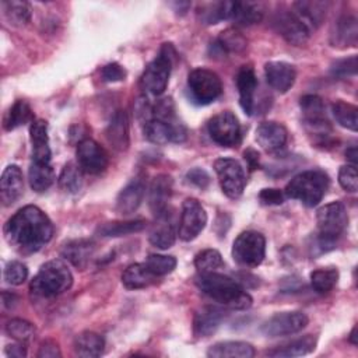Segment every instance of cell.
Segmentation results:
<instances>
[{"mask_svg": "<svg viewBox=\"0 0 358 358\" xmlns=\"http://www.w3.org/2000/svg\"><path fill=\"white\" fill-rule=\"evenodd\" d=\"M6 241L22 255H31L41 250L53 236V224L49 217L36 206L20 208L4 228Z\"/></svg>", "mask_w": 358, "mask_h": 358, "instance_id": "6da1fadb", "label": "cell"}, {"mask_svg": "<svg viewBox=\"0 0 358 358\" xmlns=\"http://www.w3.org/2000/svg\"><path fill=\"white\" fill-rule=\"evenodd\" d=\"M194 282L204 295L225 308L243 310L252 306V296L238 281L228 275L217 271L199 273Z\"/></svg>", "mask_w": 358, "mask_h": 358, "instance_id": "7a4b0ae2", "label": "cell"}, {"mask_svg": "<svg viewBox=\"0 0 358 358\" xmlns=\"http://www.w3.org/2000/svg\"><path fill=\"white\" fill-rule=\"evenodd\" d=\"M316 221L317 235L315 238V248L319 249V253H324L334 248L337 239L347 229L348 214L343 203L331 201L317 210Z\"/></svg>", "mask_w": 358, "mask_h": 358, "instance_id": "3957f363", "label": "cell"}, {"mask_svg": "<svg viewBox=\"0 0 358 358\" xmlns=\"http://www.w3.org/2000/svg\"><path fill=\"white\" fill-rule=\"evenodd\" d=\"M71 285L73 274L69 266L60 259H53L41 266L31 280L29 291L38 298H53L69 291Z\"/></svg>", "mask_w": 358, "mask_h": 358, "instance_id": "277c9868", "label": "cell"}, {"mask_svg": "<svg viewBox=\"0 0 358 358\" xmlns=\"http://www.w3.org/2000/svg\"><path fill=\"white\" fill-rule=\"evenodd\" d=\"M329 189V176L323 171H305L294 176L284 189V196L299 200L306 207L322 201Z\"/></svg>", "mask_w": 358, "mask_h": 358, "instance_id": "5b68a950", "label": "cell"}, {"mask_svg": "<svg viewBox=\"0 0 358 358\" xmlns=\"http://www.w3.org/2000/svg\"><path fill=\"white\" fill-rule=\"evenodd\" d=\"M175 56L176 52L171 43H164L161 46L158 55L152 62L148 63L141 76L140 83L145 92L154 96H159L165 92L171 77Z\"/></svg>", "mask_w": 358, "mask_h": 358, "instance_id": "8992f818", "label": "cell"}, {"mask_svg": "<svg viewBox=\"0 0 358 358\" xmlns=\"http://www.w3.org/2000/svg\"><path fill=\"white\" fill-rule=\"evenodd\" d=\"M299 108L306 131L313 136L317 144H327L331 134V127L326 117L323 99L315 94L303 95L299 99Z\"/></svg>", "mask_w": 358, "mask_h": 358, "instance_id": "52a82bcc", "label": "cell"}, {"mask_svg": "<svg viewBox=\"0 0 358 358\" xmlns=\"http://www.w3.org/2000/svg\"><path fill=\"white\" fill-rule=\"evenodd\" d=\"M266 256V239L257 231H245L232 245V257L242 267H257Z\"/></svg>", "mask_w": 358, "mask_h": 358, "instance_id": "ba28073f", "label": "cell"}, {"mask_svg": "<svg viewBox=\"0 0 358 358\" xmlns=\"http://www.w3.org/2000/svg\"><path fill=\"white\" fill-rule=\"evenodd\" d=\"M187 88L192 99L199 105L214 102L222 94L221 78L208 69H194L187 76Z\"/></svg>", "mask_w": 358, "mask_h": 358, "instance_id": "9c48e42d", "label": "cell"}, {"mask_svg": "<svg viewBox=\"0 0 358 358\" xmlns=\"http://www.w3.org/2000/svg\"><path fill=\"white\" fill-rule=\"evenodd\" d=\"M207 131L210 138L221 147H235L242 137L241 123L229 110L214 115L207 123Z\"/></svg>", "mask_w": 358, "mask_h": 358, "instance_id": "30bf717a", "label": "cell"}, {"mask_svg": "<svg viewBox=\"0 0 358 358\" xmlns=\"http://www.w3.org/2000/svg\"><path fill=\"white\" fill-rule=\"evenodd\" d=\"M214 169L224 194L229 199L241 197L246 186L243 166L234 158H218L214 162Z\"/></svg>", "mask_w": 358, "mask_h": 358, "instance_id": "8fae6325", "label": "cell"}, {"mask_svg": "<svg viewBox=\"0 0 358 358\" xmlns=\"http://www.w3.org/2000/svg\"><path fill=\"white\" fill-rule=\"evenodd\" d=\"M273 27L288 43L301 46L308 42L312 29L306 22L291 10H280L273 17Z\"/></svg>", "mask_w": 358, "mask_h": 358, "instance_id": "7c38bea8", "label": "cell"}, {"mask_svg": "<svg viewBox=\"0 0 358 358\" xmlns=\"http://www.w3.org/2000/svg\"><path fill=\"white\" fill-rule=\"evenodd\" d=\"M207 213L197 199L187 197L182 204V213L178 227V236L183 242L193 241L206 227Z\"/></svg>", "mask_w": 358, "mask_h": 358, "instance_id": "4fadbf2b", "label": "cell"}, {"mask_svg": "<svg viewBox=\"0 0 358 358\" xmlns=\"http://www.w3.org/2000/svg\"><path fill=\"white\" fill-rule=\"evenodd\" d=\"M309 319L303 312L291 310V312H281L271 316L266 320L260 330L266 337H281L289 336L301 331L306 327Z\"/></svg>", "mask_w": 358, "mask_h": 358, "instance_id": "5bb4252c", "label": "cell"}, {"mask_svg": "<svg viewBox=\"0 0 358 358\" xmlns=\"http://www.w3.org/2000/svg\"><path fill=\"white\" fill-rule=\"evenodd\" d=\"M77 164L83 172L90 175L102 173L109 165V157L105 148L92 138H84L77 145Z\"/></svg>", "mask_w": 358, "mask_h": 358, "instance_id": "9a60e30c", "label": "cell"}, {"mask_svg": "<svg viewBox=\"0 0 358 358\" xmlns=\"http://www.w3.org/2000/svg\"><path fill=\"white\" fill-rule=\"evenodd\" d=\"M173 180L169 175L161 173L157 175L150 185V208L152 214L158 218L168 214L169 200L172 196Z\"/></svg>", "mask_w": 358, "mask_h": 358, "instance_id": "2e32d148", "label": "cell"}, {"mask_svg": "<svg viewBox=\"0 0 358 358\" xmlns=\"http://www.w3.org/2000/svg\"><path fill=\"white\" fill-rule=\"evenodd\" d=\"M145 180L143 176L133 178L117 194L116 197V211L122 215H129L134 213L145 194Z\"/></svg>", "mask_w": 358, "mask_h": 358, "instance_id": "e0dca14e", "label": "cell"}, {"mask_svg": "<svg viewBox=\"0 0 358 358\" xmlns=\"http://www.w3.org/2000/svg\"><path fill=\"white\" fill-rule=\"evenodd\" d=\"M24 192V178L18 165H8L0 179V200L4 207L14 204Z\"/></svg>", "mask_w": 358, "mask_h": 358, "instance_id": "ac0fdd59", "label": "cell"}, {"mask_svg": "<svg viewBox=\"0 0 358 358\" xmlns=\"http://www.w3.org/2000/svg\"><path fill=\"white\" fill-rule=\"evenodd\" d=\"M264 76L268 85L280 94L287 92L295 83V67L287 62H268L264 64Z\"/></svg>", "mask_w": 358, "mask_h": 358, "instance_id": "d6986e66", "label": "cell"}, {"mask_svg": "<svg viewBox=\"0 0 358 358\" xmlns=\"http://www.w3.org/2000/svg\"><path fill=\"white\" fill-rule=\"evenodd\" d=\"M288 131L277 122H263L256 129V141L266 151L274 152L287 144Z\"/></svg>", "mask_w": 358, "mask_h": 358, "instance_id": "ffe728a7", "label": "cell"}, {"mask_svg": "<svg viewBox=\"0 0 358 358\" xmlns=\"http://www.w3.org/2000/svg\"><path fill=\"white\" fill-rule=\"evenodd\" d=\"M236 87L239 92V103L246 115L255 110V94L257 88V78L252 66H242L236 74Z\"/></svg>", "mask_w": 358, "mask_h": 358, "instance_id": "44dd1931", "label": "cell"}, {"mask_svg": "<svg viewBox=\"0 0 358 358\" xmlns=\"http://www.w3.org/2000/svg\"><path fill=\"white\" fill-rule=\"evenodd\" d=\"M358 41V22L352 15L340 17L331 27L330 43L337 48L355 46Z\"/></svg>", "mask_w": 358, "mask_h": 358, "instance_id": "7402d4cb", "label": "cell"}, {"mask_svg": "<svg viewBox=\"0 0 358 358\" xmlns=\"http://www.w3.org/2000/svg\"><path fill=\"white\" fill-rule=\"evenodd\" d=\"M29 137L32 143V161L50 162V147L48 137V122L35 119L29 126Z\"/></svg>", "mask_w": 358, "mask_h": 358, "instance_id": "603a6c76", "label": "cell"}, {"mask_svg": "<svg viewBox=\"0 0 358 358\" xmlns=\"http://www.w3.org/2000/svg\"><path fill=\"white\" fill-rule=\"evenodd\" d=\"M106 138L116 151L129 148V119L124 110H116L106 127Z\"/></svg>", "mask_w": 358, "mask_h": 358, "instance_id": "cb8c5ba5", "label": "cell"}, {"mask_svg": "<svg viewBox=\"0 0 358 358\" xmlns=\"http://www.w3.org/2000/svg\"><path fill=\"white\" fill-rule=\"evenodd\" d=\"M225 319V312L217 306H203L193 320L194 334L199 337H208L213 334Z\"/></svg>", "mask_w": 358, "mask_h": 358, "instance_id": "d4e9b609", "label": "cell"}, {"mask_svg": "<svg viewBox=\"0 0 358 358\" xmlns=\"http://www.w3.org/2000/svg\"><path fill=\"white\" fill-rule=\"evenodd\" d=\"M264 4L260 1H232L231 21L239 27H250L262 21Z\"/></svg>", "mask_w": 358, "mask_h": 358, "instance_id": "484cf974", "label": "cell"}, {"mask_svg": "<svg viewBox=\"0 0 358 358\" xmlns=\"http://www.w3.org/2000/svg\"><path fill=\"white\" fill-rule=\"evenodd\" d=\"M95 250V245L90 239H74L67 242L62 249V256L74 267L83 270L88 266Z\"/></svg>", "mask_w": 358, "mask_h": 358, "instance_id": "4316f807", "label": "cell"}, {"mask_svg": "<svg viewBox=\"0 0 358 358\" xmlns=\"http://www.w3.org/2000/svg\"><path fill=\"white\" fill-rule=\"evenodd\" d=\"M248 42L245 36L234 28H228L220 34V36L211 43L213 55L224 56L231 53H241L246 49Z\"/></svg>", "mask_w": 358, "mask_h": 358, "instance_id": "83f0119b", "label": "cell"}, {"mask_svg": "<svg viewBox=\"0 0 358 358\" xmlns=\"http://www.w3.org/2000/svg\"><path fill=\"white\" fill-rule=\"evenodd\" d=\"M329 1H295L292 4L294 11L306 22L310 29L317 28L323 20L326 18V13L329 10Z\"/></svg>", "mask_w": 358, "mask_h": 358, "instance_id": "f1b7e54d", "label": "cell"}, {"mask_svg": "<svg viewBox=\"0 0 358 358\" xmlns=\"http://www.w3.org/2000/svg\"><path fill=\"white\" fill-rule=\"evenodd\" d=\"M316 337L306 334L301 338L292 340L289 343H285L282 345L275 347L274 350L267 351L268 357L274 358H289V357H302L306 354H310L316 348Z\"/></svg>", "mask_w": 358, "mask_h": 358, "instance_id": "f546056e", "label": "cell"}, {"mask_svg": "<svg viewBox=\"0 0 358 358\" xmlns=\"http://www.w3.org/2000/svg\"><path fill=\"white\" fill-rule=\"evenodd\" d=\"M207 355L211 358H252L255 348L246 341H221L211 345Z\"/></svg>", "mask_w": 358, "mask_h": 358, "instance_id": "4dcf8cb0", "label": "cell"}, {"mask_svg": "<svg viewBox=\"0 0 358 358\" xmlns=\"http://www.w3.org/2000/svg\"><path fill=\"white\" fill-rule=\"evenodd\" d=\"M105 350V340L95 331H83L74 340V351L83 358H95L102 355Z\"/></svg>", "mask_w": 358, "mask_h": 358, "instance_id": "1f68e13d", "label": "cell"}, {"mask_svg": "<svg viewBox=\"0 0 358 358\" xmlns=\"http://www.w3.org/2000/svg\"><path fill=\"white\" fill-rule=\"evenodd\" d=\"M28 180L34 192L36 193L46 192L55 182V171L50 162L31 161V165L28 169Z\"/></svg>", "mask_w": 358, "mask_h": 358, "instance_id": "d6a6232c", "label": "cell"}, {"mask_svg": "<svg viewBox=\"0 0 358 358\" xmlns=\"http://www.w3.org/2000/svg\"><path fill=\"white\" fill-rule=\"evenodd\" d=\"M155 275L141 263H133L122 273V284L127 289H141L155 281Z\"/></svg>", "mask_w": 358, "mask_h": 358, "instance_id": "836d02e7", "label": "cell"}, {"mask_svg": "<svg viewBox=\"0 0 358 358\" xmlns=\"http://www.w3.org/2000/svg\"><path fill=\"white\" fill-rule=\"evenodd\" d=\"M176 235H178V231H175V227L166 214V215L158 217V224L152 227L148 239H150V243L154 245L155 248L169 249L171 246H173L176 241Z\"/></svg>", "mask_w": 358, "mask_h": 358, "instance_id": "e575fe53", "label": "cell"}, {"mask_svg": "<svg viewBox=\"0 0 358 358\" xmlns=\"http://www.w3.org/2000/svg\"><path fill=\"white\" fill-rule=\"evenodd\" d=\"M147 222L144 220H130V221H110L101 224L96 228V235L103 238H117L130 234L140 232L145 228Z\"/></svg>", "mask_w": 358, "mask_h": 358, "instance_id": "d590c367", "label": "cell"}, {"mask_svg": "<svg viewBox=\"0 0 358 358\" xmlns=\"http://www.w3.org/2000/svg\"><path fill=\"white\" fill-rule=\"evenodd\" d=\"M232 11V1H211L203 3L197 10L199 20L206 25H214L220 21L229 20Z\"/></svg>", "mask_w": 358, "mask_h": 358, "instance_id": "8d00e7d4", "label": "cell"}, {"mask_svg": "<svg viewBox=\"0 0 358 358\" xmlns=\"http://www.w3.org/2000/svg\"><path fill=\"white\" fill-rule=\"evenodd\" d=\"M28 122H34V113L29 103L24 99H17L10 109L6 112L3 119V126L7 131L14 130Z\"/></svg>", "mask_w": 358, "mask_h": 358, "instance_id": "74e56055", "label": "cell"}, {"mask_svg": "<svg viewBox=\"0 0 358 358\" xmlns=\"http://www.w3.org/2000/svg\"><path fill=\"white\" fill-rule=\"evenodd\" d=\"M331 113L337 123L348 130H358V108L345 101H334L331 103Z\"/></svg>", "mask_w": 358, "mask_h": 358, "instance_id": "f35d334b", "label": "cell"}, {"mask_svg": "<svg viewBox=\"0 0 358 358\" xmlns=\"http://www.w3.org/2000/svg\"><path fill=\"white\" fill-rule=\"evenodd\" d=\"M4 15L14 25H25L29 22L32 10L29 3L21 0H8L1 3Z\"/></svg>", "mask_w": 358, "mask_h": 358, "instance_id": "ab89813d", "label": "cell"}, {"mask_svg": "<svg viewBox=\"0 0 358 358\" xmlns=\"http://www.w3.org/2000/svg\"><path fill=\"white\" fill-rule=\"evenodd\" d=\"M59 186L66 193H78L83 186V169L78 166V164L67 162L59 176Z\"/></svg>", "mask_w": 358, "mask_h": 358, "instance_id": "60d3db41", "label": "cell"}, {"mask_svg": "<svg viewBox=\"0 0 358 358\" xmlns=\"http://www.w3.org/2000/svg\"><path fill=\"white\" fill-rule=\"evenodd\" d=\"M338 281V270L336 267H323L310 273L312 288L319 294H326L334 288Z\"/></svg>", "mask_w": 358, "mask_h": 358, "instance_id": "b9f144b4", "label": "cell"}, {"mask_svg": "<svg viewBox=\"0 0 358 358\" xmlns=\"http://www.w3.org/2000/svg\"><path fill=\"white\" fill-rule=\"evenodd\" d=\"M6 333L18 343H29L35 337V326L25 319H11L6 324Z\"/></svg>", "mask_w": 358, "mask_h": 358, "instance_id": "7bdbcfd3", "label": "cell"}, {"mask_svg": "<svg viewBox=\"0 0 358 358\" xmlns=\"http://www.w3.org/2000/svg\"><path fill=\"white\" fill-rule=\"evenodd\" d=\"M224 266L222 256L215 249H204L194 257V267L199 273H210L217 271Z\"/></svg>", "mask_w": 358, "mask_h": 358, "instance_id": "ee69618b", "label": "cell"}, {"mask_svg": "<svg viewBox=\"0 0 358 358\" xmlns=\"http://www.w3.org/2000/svg\"><path fill=\"white\" fill-rule=\"evenodd\" d=\"M176 263L178 262L173 256L152 253V255H148L144 264L155 277H161L172 273L176 267Z\"/></svg>", "mask_w": 358, "mask_h": 358, "instance_id": "f6af8a7d", "label": "cell"}, {"mask_svg": "<svg viewBox=\"0 0 358 358\" xmlns=\"http://www.w3.org/2000/svg\"><path fill=\"white\" fill-rule=\"evenodd\" d=\"M28 278V268L18 260L8 262L4 267V280L10 285H21Z\"/></svg>", "mask_w": 358, "mask_h": 358, "instance_id": "bcb514c9", "label": "cell"}, {"mask_svg": "<svg viewBox=\"0 0 358 358\" xmlns=\"http://www.w3.org/2000/svg\"><path fill=\"white\" fill-rule=\"evenodd\" d=\"M331 76L337 78H347L357 74V56L336 60L330 67Z\"/></svg>", "mask_w": 358, "mask_h": 358, "instance_id": "7dc6e473", "label": "cell"}, {"mask_svg": "<svg viewBox=\"0 0 358 358\" xmlns=\"http://www.w3.org/2000/svg\"><path fill=\"white\" fill-rule=\"evenodd\" d=\"M338 183L348 193H355L358 190V178L354 165H343L340 168Z\"/></svg>", "mask_w": 358, "mask_h": 358, "instance_id": "c3c4849f", "label": "cell"}, {"mask_svg": "<svg viewBox=\"0 0 358 358\" xmlns=\"http://www.w3.org/2000/svg\"><path fill=\"white\" fill-rule=\"evenodd\" d=\"M101 76L106 83H116L126 78V70L119 63H109L102 67Z\"/></svg>", "mask_w": 358, "mask_h": 358, "instance_id": "681fc988", "label": "cell"}, {"mask_svg": "<svg viewBox=\"0 0 358 358\" xmlns=\"http://www.w3.org/2000/svg\"><path fill=\"white\" fill-rule=\"evenodd\" d=\"M285 196L280 189H263L259 193V200L263 206H278L282 204Z\"/></svg>", "mask_w": 358, "mask_h": 358, "instance_id": "f907efd6", "label": "cell"}, {"mask_svg": "<svg viewBox=\"0 0 358 358\" xmlns=\"http://www.w3.org/2000/svg\"><path fill=\"white\" fill-rule=\"evenodd\" d=\"M186 179L193 186H197L200 189H206L210 185V175L201 169V168H193L186 173Z\"/></svg>", "mask_w": 358, "mask_h": 358, "instance_id": "816d5d0a", "label": "cell"}, {"mask_svg": "<svg viewBox=\"0 0 358 358\" xmlns=\"http://www.w3.org/2000/svg\"><path fill=\"white\" fill-rule=\"evenodd\" d=\"M36 355L39 358H59V357H62V352H60L59 345L55 341L46 340L41 344L39 351H38Z\"/></svg>", "mask_w": 358, "mask_h": 358, "instance_id": "f5cc1de1", "label": "cell"}, {"mask_svg": "<svg viewBox=\"0 0 358 358\" xmlns=\"http://www.w3.org/2000/svg\"><path fill=\"white\" fill-rule=\"evenodd\" d=\"M4 352H6L7 357H11V358H24V357H27L25 344L24 343H18V341L15 344L7 345Z\"/></svg>", "mask_w": 358, "mask_h": 358, "instance_id": "db71d44e", "label": "cell"}, {"mask_svg": "<svg viewBox=\"0 0 358 358\" xmlns=\"http://www.w3.org/2000/svg\"><path fill=\"white\" fill-rule=\"evenodd\" d=\"M243 157H245V161L248 162V166L250 171H253L259 166V154L255 150H252V148L246 150L243 152Z\"/></svg>", "mask_w": 358, "mask_h": 358, "instance_id": "11a10c76", "label": "cell"}, {"mask_svg": "<svg viewBox=\"0 0 358 358\" xmlns=\"http://www.w3.org/2000/svg\"><path fill=\"white\" fill-rule=\"evenodd\" d=\"M345 157H347V159L351 162V165H357V161H358V154H357V147L355 145H352V147H350L347 151H345Z\"/></svg>", "mask_w": 358, "mask_h": 358, "instance_id": "9f6ffc18", "label": "cell"}, {"mask_svg": "<svg viewBox=\"0 0 358 358\" xmlns=\"http://www.w3.org/2000/svg\"><path fill=\"white\" fill-rule=\"evenodd\" d=\"M173 7L178 13L185 14L187 11V8L190 7V3L189 1H179V3H173Z\"/></svg>", "mask_w": 358, "mask_h": 358, "instance_id": "6f0895ef", "label": "cell"}, {"mask_svg": "<svg viewBox=\"0 0 358 358\" xmlns=\"http://www.w3.org/2000/svg\"><path fill=\"white\" fill-rule=\"evenodd\" d=\"M357 326H354V329L351 330V333H350V337H348V340L354 344V345H357L358 344V341H357Z\"/></svg>", "mask_w": 358, "mask_h": 358, "instance_id": "680465c9", "label": "cell"}]
</instances>
